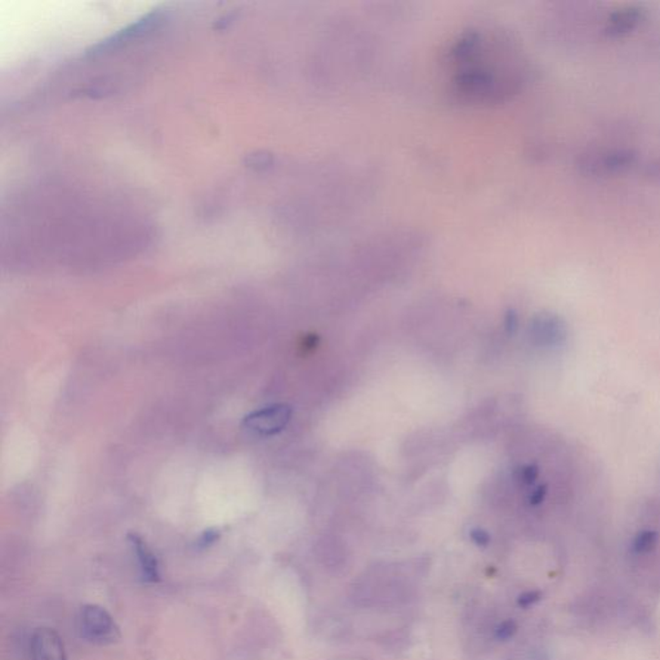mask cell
<instances>
[{
	"instance_id": "10",
	"label": "cell",
	"mask_w": 660,
	"mask_h": 660,
	"mask_svg": "<svg viewBox=\"0 0 660 660\" xmlns=\"http://www.w3.org/2000/svg\"><path fill=\"white\" fill-rule=\"evenodd\" d=\"M505 325H507L508 332L514 333V330L516 329L517 325V320L516 317H515V315H508Z\"/></svg>"
},
{
	"instance_id": "9",
	"label": "cell",
	"mask_w": 660,
	"mask_h": 660,
	"mask_svg": "<svg viewBox=\"0 0 660 660\" xmlns=\"http://www.w3.org/2000/svg\"><path fill=\"white\" fill-rule=\"evenodd\" d=\"M539 597L541 595L538 592H526L519 597V604L521 606L527 607L539 601Z\"/></svg>"
},
{
	"instance_id": "5",
	"label": "cell",
	"mask_w": 660,
	"mask_h": 660,
	"mask_svg": "<svg viewBox=\"0 0 660 660\" xmlns=\"http://www.w3.org/2000/svg\"><path fill=\"white\" fill-rule=\"evenodd\" d=\"M129 545L134 550L135 557H137L138 565H140L141 575L145 581L149 583H157L160 581L159 561L146 541H144L141 535L131 533L128 535Z\"/></svg>"
},
{
	"instance_id": "6",
	"label": "cell",
	"mask_w": 660,
	"mask_h": 660,
	"mask_svg": "<svg viewBox=\"0 0 660 660\" xmlns=\"http://www.w3.org/2000/svg\"><path fill=\"white\" fill-rule=\"evenodd\" d=\"M517 625L514 621H507L502 623L498 628H496V637L499 640H508L516 634Z\"/></svg>"
},
{
	"instance_id": "2",
	"label": "cell",
	"mask_w": 660,
	"mask_h": 660,
	"mask_svg": "<svg viewBox=\"0 0 660 660\" xmlns=\"http://www.w3.org/2000/svg\"><path fill=\"white\" fill-rule=\"evenodd\" d=\"M292 415L293 410L288 404H274L245 415L243 427L258 436H274L288 425Z\"/></svg>"
},
{
	"instance_id": "7",
	"label": "cell",
	"mask_w": 660,
	"mask_h": 660,
	"mask_svg": "<svg viewBox=\"0 0 660 660\" xmlns=\"http://www.w3.org/2000/svg\"><path fill=\"white\" fill-rule=\"evenodd\" d=\"M220 539V532L215 529H209L205 530V533H203L202 536H200L199 539H197V547L199 548H205L209 547V545H212L213 543H215Z\"/></svg>"
},
{
	"instance_id": "8",
	"label": "cell",
	"mask_w": 660,
	"mask_h": 660,
	"mask_svg": "<svg viewBox=\"0 0 660 660\" xmlns=\"http://www.w3.org/2000/svg\"><path fill=\"white\" fill-rule=\"evenodd\" d=\"M471 539L480 547H486L490 543V535L483 529H474L471 532Z\"/></svg>"
},
{
	"instance_id": "1",
	"label": "cell",
	"mask_w": 660,
	"mask_h": 660,
	"mask_svg": "<svg viewBox=\"0 0 660 660\" xmlns=\"http://www.w3.org/2000/svg\"><path fill=\"white\" fill-rule=\"evenodd\" d=\"M80 631L82 636L95 645L116 643L122 634L119 625L104 607L89 604L80 613Z\"/></svg>"
},
{
	"instance_id": "4",
	"label": "cell",
	"mask_w": 660,
	"mask_h": 660,
	"mask_svg": "<svg viewBox=\"0 0 660 660\" xmlns=\"http://www.w3.org/2000/svg\"><path fill=\"white\" fill-rule=\"evenodd\" d=\"M32 660H67L60 635L51 628H38L30 643Z\"/></svg>"
},
{
	"instance_id": "3",
	"label": "cell",
	"mask_w": 660,
	"mask_h": 660,
	"mask_svg": "<svg viewBox=\"0 0 660 660\" xmlns=\"http://www.w3.org/2000/svg\"><path fill=\"white\" fill-rule=\"evenodd\" d=\"M163 17L165 16H163V14H160V12H153V14H149L147 16L142 17L141 20L137 21V23L129 25V26L123 29L122 32L116 33L115 35L104 40V42H101L100 45L92 48L91 52H88V54H104V52L111 51V49L119 47V45H122L123 43L129 42V40L145 35V34L150 33L151 30L156 29V27L163 23Z\"/></svg>"
}]
</instances>
